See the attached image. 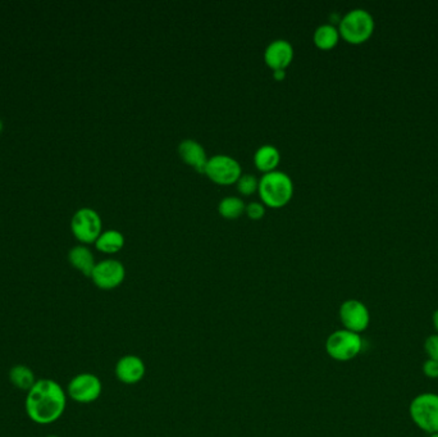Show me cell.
<instances>
[{
    "label": "cell",
    "mask_w": 438,
    "mask_h": 437,
    "mask_svg": "<svg viewBox=\"0 0 438 437\" xmlns=\"http://www.w3.org/2000/svg\"><path fill=\"white\" fill-rule=\"evenodd\" d=\"M67 405V395L54 380L42 378L28 391L25 409L28 418L37 424H50L62 417Z\"/></svg>",
    "instance_id": "cell-1"
},
{
    "label": "cell",
    "mask_w": 438,
    "mask_h": 437,
    "mask_svg": "<svg viewBox=\"0 0 438 437\" xmlns=\"http://www.w3.org/2000/svg\"><path fill=\"white\" fill-rule=\"evenodd\" d=\"M258 192L264 204L271 208H281L292 198L294 182L286 172L274 170L261 176Z\"/></svg>",
    "instance_id": "cell-2"
},
{
    "label": "cell",
    "mask_w": 438,
    "mask_h": 437,
    "mask_svg": "<svg viewBox=\"0 0 438 437\" xmlns=\"http://www.w3.org/2000/svg\"><path fill=\"white\" fill-rule=\"evenodd\" d=\"M373 31L374 20L368 11L362 8H356L348 12L340 20L338 25L340 36L354 45L365 42L372 36Z\"/></svg>",
    "instance_id": "cell-3"
},
{
    "label": "cell",
    "mask_w": 438,
    "mask_h": 437,
    "mask_svg": "<svg viewBox=\"0 0 438 437\" xmlns=\"http://www.w3.org/2000/svg\"><path fill=\"white\" fill-rule=\"evenodd\" d=\"M413 422L430 435L438 432V395L425 392L413 399L409 407Z\"/></svg>",
    "instance_id": "cell-4"
},
{
    "label": "cell",
    "mask_w": 438,
    "mask_h": 437,
    "mask_svg": "<svg viewBox=\"0 0 438 437\" xmlns=\"http://www.w3.org/2000/svg\"><path fill=\"white\" fill-rule=\"evenodd\" d=\"M326 350L332 359L348 362L359 356L363 350V339L349 330H338L331 334L326 342Z\"/></svg>",
    "instance_id": "cell-5"
},
{
    "label": "cell",
    "mask_w": 438,
    "mask_h": 437,
    "mask_svg": "<svg viewBox=\"0 0 438 437\" xmlns=\"http://www.w3.org/2000/svg\"><path fill=\"white\" fill-rule=\"evenodd\" d=\"M204 173L219 185L236 184L242 175V168L237 159L227 154H215L208 159Z\"/></svg>",
    "instance_id": "cell-6"
},
{
    "label": "cell",
    "mask_w": 438,
    "mask_h": 437,
    "mask_svg": "<svg viewBox=\"0 0 438 437\" xmlns=\"http://www.w3.org/2000/svg\"><path fill=\"white\" fill-rule=\"evenodd\" d=\"M102 226L103 222L99 213L89 206L80 208L71 219V230L76 239L85 244L95 243L102 233Z\"/></svg>",
    "instance_id": "cell-7"
},
{
    "label": "cell",
    "mask_w": 438,
    "mask_h": 437,
    "mask_svg": "<svg viewBox=\"0 0 438 437\" xmlns=\"http://www.w3.org/2000/svg\"><path fill=\"white\" fill-rule=\"evenodd\" d=\"M102 381L93 373H80L69 383V397L76 403L89 404L95 402L102 395Z\"/></svg>",
    "instance_id": "cell-8"
},
{
    "label": "cell",
    "mask_w": 438,
    "mask_h": 437,
    "mask_svg": "<svg viewBox=\"0 0 438 437\" xmlns=\"http://www.w3.org/2000/svg\"><path fill=\"white\" fill-rule=\"evenodd\" d=\"M126 277V268L117 260H104L96 263L91 280L102 290H113L119 286Z\"/></svg>",
    "instance_id": "cell-9"
},
{
    "label": "cell",
    "mask_w": 438,
    "mask_h": 437,
    "mask_svg": "<svg viewBox=\"0 0 438 437\" xmlns=\"http://www.w3.org/2000/svg\"><path fill=\"white\" fill-rule=\"evenodd\" d=\"M340 320L345 330L360 335V332L365 331L369 326V310L362 301L350 299L343 301V305L340 307Z\"/></svg>",
    "instance_id": "cell-10"
},
{
    "label": "cell",
    "mask_w": 438,
    "mask_h": 437,
    "mask_svg": "<svg viewBox=\"0 0 438 437\" xmlns=\"http://www.w3.org/2000/svg\"><path fill=\"white\" fill-rule=\"evenodd\" d=\"M294 59V47L285 39L271 41L264 50V61L271 69H286Z\"/></svg>",
    "instance_id": "cell-11"
},
{
    "label": "cell",
    "mask_w": 438,
    "mask_h": 437,
    "mask_svg": "<svg viewBox=\"0 0 438 437\" xmlns=\"http://www.w3.org/2000/svg\"><path fill=\"white\" fill-rule=\"evenodd\" d=\"M146 373V367L141 358L124 356L117 362L116 376L121 383L134 385L140 383Z\"/></svg>",
    "instance_id": "cell-12"
},
{
    "label": "cell",
    "mask_w": 438,
    "mask_h": 437,
    "mask_svg": "<svg viewBox=\"0 0 438 437\" xmlns=\"http://www.w3.org/2000/svg\"><path fill=\"white\" fill-rule=\"evenodd\" d=\"M178 154L186 164L194 167L196 171L203 172L208 162L206 149L194 139H185L178 145Z\"/></svg>",
    "instance_id": "cell-13"
},
{
    "label": "cell",
    "mask_w": 438,
    "mask_h": 437,
    "mask_svg": "<svg viewBox=\"0 0 438 437\" xmlns=\"http://www.w3.org/2000/svg\"><path fill=\"white\" fill-rule=\"evenodd\" d=\"M69 263L78 269L86 277H91V274L95 268V258L94 254L88 246L76 245L69 250Z\"/></svg>",
    "instance_id": "cell-14"
},
{
    "label": "cell",
    "mask_w": 438,
    "mask_h": 437,
    "mask_svg": "<svg viewBox=\"0 0 438 437\" xmlns=\"http://www.w3.org/2000/svg\"><path fill=\"white\" fill-rule=\"evenodd\" d=\"M281 162V153L277 146L272 144H264L258 148L254 154V163L258 170L267 173L274 171Z\"/></svg>",
    "instance_id": "cell-15"
},
{
    "label": "cell",
    "mask_w": 438,
    "mask_h": 437,
    "mask_svg": "<svg viewBox=\"0 0 438 437\" xmlns=\"http://www.w3.org/2000/svg\"><path fill=\"white\" fill-rule=\"evenodd\" d=\"M313 40H314L315 45L323 50L335 48L340 40L338 28L333 26L332 23L321 25L315 28Z\"/></svg>",
    "instance_id": "cell-16"
},
{
    "label": "cell",
    "mask_w": 438,
    "mask_h": 437,
    "mask_svg": "<svg viewBox=\"0 0 438 437\" xmlns=\"http://www.w3.org/2000/svg\"><path fill=\"white\" fill-rule=\"evenodd\" d=\"M96 249L107 254H114L119 252L124 245V233L117 230H107L100 233L95 241Z\"/></svg>",
    "instance_id": "cell-17"
},
{
    "label": "cell",
    "mask_w": 438,
    "mask_h": 437,
    "mask_svg": "<svg viewBox=\"0 0 438 437\" xmlns=\"http://www.w3.org/2000/svg\"><path fill=\"white\" fill-rule=\"evenodd\" d=\"M9 380L14 388L23 390V391H28L36 383L32 369L28 368V366H23V364H17L11 368Z\"/></svg>",
    "instance_id": "cell-18"
},
{
    "label": "cell",
    "mask_w": 438,
    "mask_h": 437,
    "mask_svg": "<svg viewBox=\"0 0 438 437\" xmlns=\"http://www.w3.org/2000/svg\"><path fill=\"white\" fill-rule=\"evenodd\" d=\"M247 204L239 197H226L219 202L218 211L225 218L236 219L245 212Z\"/></svg>",
    "instance_id": "cell-19"
},
{
    "label": "cell",
    "mask_w": 438,
    "mask_h": 437,
    "mask_svg": "<svg viewBox=\"0 0 438 437\" xmlns=\"http://www.w3.org/2000/svg\"><path fill=\"white\" fill-rule=\"evenodd\" d=\"M237 186V190L244 194V195H250L253 192L258 190V186H259V180L255 177L254 175L250 173H245V175H241V177L237 180L236 182Z\"/></svg>",
    "instance_id": "cell-20"
},
{
    "label": "cell",
    "mask_w": 438,
    "mask_h": 437,
    "mask_svg": "<svg viewBox=\"0 0 438 437\" xmlns=\"http://www.w3.org/2000/svg\"><path fill=\"white\" fill-rule=\"evenodd\" d=\"M425 350L428 359H433L438 362V334L427 337L425 342Z\"/></svg>",
    "instance_id": "cell-21"
},
{
    "label": "cell",
    "mask_w": 438,
    "mask_h": 437,
    "mask_svg": "<svg viewBox=\"0 0 438 437\" xmlns=\"http://www.w3.org/2000/svg\"><path fill=\"white\" fill-rule=\"evenodd\" d=\"M245 212H247V216H249V218L261 219V217L266 214V208H264V204H263V203H259V202H251V203L247 204Z\"/></svg>",
    "instance_id": "cell-22"
},
{
    "label": "cell",
    "mask_w": 438,
    "mask_h": 437,
    "mask_svg": "<svg viewBox=\"0 0 438 437\" xmlns=\"http://www.w3.org/2000/svg\"><path fill=\"white\" fill-rule=\"evenodd\" d=\"M423 372L428 378H438V362L433 359H427L423 364Z\"/></svg>",
    "instance_id": "cell-23"
},
{
    "label": "cell",
    "mask_w": 438,
    "mask_h": 437,
    "mask_svg": "<svg viewBox=\"0 0 438 437\" xmlns=\"http://www.w3.org/2000/svg\"><path fill=\"white\" fill-rule=\"evenodd\" d=\"M273 77L278 81H282L286 77V71L285 69H276L273 71Z\"/></svg>",
    "instance_id": "cell-24"
},
{
    "label": "cell",
    "mask_w": 438,
    "mask_h": 437,
    "mask_svg": "<svg viewBox=\"0 0 438 437\" xmlns=\"http://www.w3.org/2000/svg\"><path fill=\"white\" fill-rule=\"evenodd\" d=\"M433 326H434L436 331L438 332V309L433 313Z\"/></svg>",
    "instance_id": "cell-25"
},
{
    "label": "cell",
    "mask_w": 438,
    "mask_h": 437,
    "mask_svg": "<svg viewBox=\"0 0 438 437\" xmlns=\"http://www.w3.org/2000/svg\"><path fill=\"white\" fill-rule=\"evenodd\" d=\"M4 129V124H3V121L0 120V134H1V131Z\"/></svg>",
    "instance_id": "cell-26"
},
{
    "label": "cell",
    "mask_w": 438,
    "mask_h": 437,
    "mask_svg": "<svg viewBox=\"0 0 438 437\" xmlns=\"http://www.w3.org/2000/svg\"><path fill=\"white\" fill-rule=\"evenodd\" d=\"M430 437H438V432L437 433H433V435H431Z\"/></svg>",
    "instance_id": "cell-27"
},
{
    "label": "cell",
    "mask_w": 438,
    "mask_h": 437,
    "mask_svg": "<svg viewBox=\"0 0 438 437\" xmlns=\"http://www.w3.org/2000/svg\"><path fill=\"white\" fill-rule=\"evenodd\" d=\"M47 437H59V436H57V435H49V436Z\"/></svg>",
    "instance_id": "cell-28"
}]
</instances>
